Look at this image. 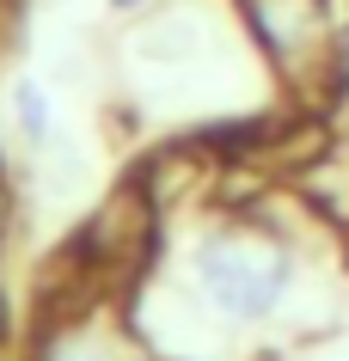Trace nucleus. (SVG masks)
I'll return each instance as SVG.
<instances>
[{
  "label": "nucleus",
  "mask_w": 349,
  "mask_h": 361,
  "mask_svg": "<svg viewBox=\"0 0 349 361\" xmlns=\"http://www.w3.org/2000/svg\"><path fill=\"white\" fill-rule=\"evenodd\" d=\"M300 276H307V251L288 221L264 209H221L190 227L178 257L159 269V288H141V306L233 343L288 319Z\"/></svg>",
  "instance_id": "f257e3e1"
},
{
  "label": "nucleus",
  "mask_w": 349,
  "mask_h": 361,
  "mask_svg": "<svg viewBox=\"0 0 349 361\" xmlns=\"http://www.w3.org/2000/svg\"><path fill=\"white\" fill-rule=\"evenodd\" d=\"M245 43L270 61L276 80H288L294 92L325 98L331 74V37H337V13L331 0H233Z\"/></svg>",
  "instance_id": "f03ea898"
},
{
  "label": "nucleus",
  "mask_w": 349,
  "mask_h": 361,
  "mask_svg": "<svg viewBox=\"0 0 349 361\" xmlns=\"http://www.w3.org/2000/svg\"><path fill=\"white\" fill-rule=\"evenodd\" d=\"M141 349L147 343H141L135 319L86 294V300H61L56 312H43L31 361H147Z\"/></svg>",
  "instance_id": "7ed1b4c3"
},
{
  "label": "nucleus",
  "mask_w": 349,
  "mask_h": 361,
  "mask_svg": "<svg viewBox=\"0 0 349 361\" xmlns=\"http://www.w3.org/2000/svg\"><path fill=\"white\" fill-rule=\"evenodd\" d=\"M6 123H13V135H19L25 153H49L56 147V98H49V86L31 74L13 80V92H6Z\"/></svg>",
  "instance_id": "20e7f679"
},
{
  "label": "nucleus",
  "mask_w": 349,
  "mask_h": 361,
  "mask_svg": "<svg viewBox=\"0 0 349 361\" xmlns=\"http://www.w3.org/2000/svg\"><path fill=\"white\" fill-rule=\"evenodd\" d=\"M337 37H331V74H325V104L349 111V0H331Z\"/></svg>",
  "instance_id": "39448f33"
},
{
  "label": "nucleus",
  "mask_w": 349,
  "mask_h": 361,
  "mask_svg": "<svg viewBox=\"0 0 349 361\" xmlns=\"http://www.w3.org/2000/svg\"><path fill=\"white\" fill-rule=\"evenodd\" d=\"M13 233H19V190H13V178L0 171V257L13 245Z\"/></svg>",
  "instance_id": "423d86ee"
},
{
  "label": "nucleus",
  "mask_w": 349,
  "mask_h": 361,
  "mask_svg": "<svg viewBox=\"0 0 349 361\" xmlns=\"http://www.w3.org/2000/svg\"><path fill=\"white\" fill-rule=\"evenodd\" d=\"M116 19H147V13H159V0H104Z\"/></svg>",
  "instance_id": "0eeeda50"
}]
</instances>
